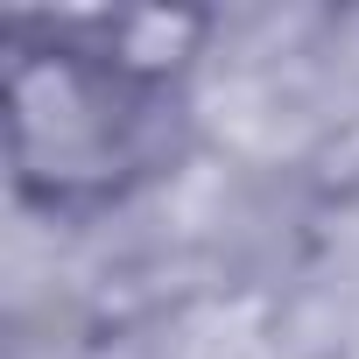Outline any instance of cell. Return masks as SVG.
Returning a JSON list of instances; mask_svg holds the SVG:
<instances>
[{
    "instance_id": "cell-1",
    "label": "cell",
    "mask_w": 359,
    "mask_h": 359,
    "mask_svg": "<svg viewBox=\"0 0 359 359\" xmlns=\"http://www.w3.org/2000/svg\"><path fill=\"white\" fill-rule=\"evenodd\" d=\"M169 78L120 50H22L15 64V176L36 205L120 198L162 162Z\"/></svg>"
}]
</instances>
